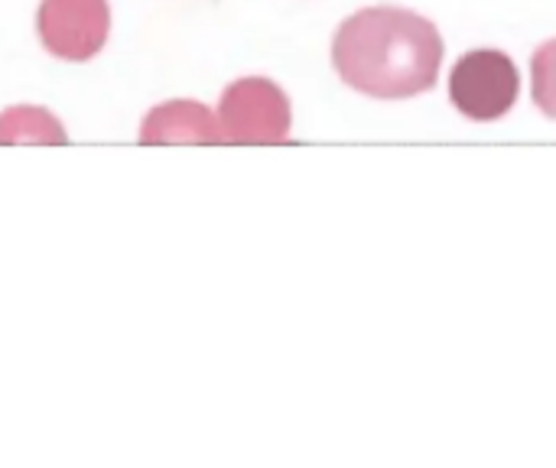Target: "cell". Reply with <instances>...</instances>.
<instances>
[{"instance_id": "cell-1", "label": "cell", "mask_w": 556, "mask_h": 468, "mask_svg": "<svg viewBox=\"0 0 556 468\" xmlns=\"http://www.w3.org/2000/svg\"><path fill=\"white\" fill-rule=\"evenodd\" d=\"M440 36L430 20L407 10H365L342 23L336 65L349 85L378 98H407L433 85Z\"/></svg>"}, {"instance_id": "cell-2", "label": "cell", "mask_w": 556, "mask_h": 468, "mask_svg": "<svg viewBox=\"0 0 556 468\" xmlns=\"http://www.w3.org/2000/svg\"><path fill=\"white\" fill-rule=\"evenodd\" d=\"M39 36L62 59H88L108 36V7L104 0H46Z\"/></svg>"}]
</instances>
